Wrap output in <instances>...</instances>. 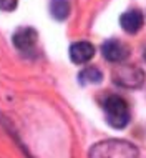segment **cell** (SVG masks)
<instances>
[{
	"mask_svg": "<svg viewBox=\"0 0 146 158\" xmlns=\"http://www.w3.org/2000/svg\"><path fill=\"white\" fill-rule=\"evenodd\" d=\"M90 158H140L138 148L124 140L100 142L90 150Z\"/></svg>",
	"mask_w": 146,
	"mask_h": 158,
	"instance_id": "6da1fadb",
	"label": "cell"
},
{
	"mask_svg": "<svg viewBox=\"0 0 146 158\" xmlns=\"http://www.w3.org/2000/svg\"><path fill=\"white\" fill-rule=\"evenodd\" d=\"M105 115L110 127L121 130L130 123V106L126 100L118 95H110L105 100Z\"/></svg>",
	"mask_w": 146,
	"mask_h": 158,
	"instance_id": "7a4b0ae2",
	"label": "cell"
},
{
	"mask_svg": "<svg viewBox=\"0 0 146 158\" xmlns=\"http://www.w3.org/2000/svg\"><path fill=\"white\" fill-rule=\"evenodd\" d=\"M113 80L115 83L121 85V87H126V88H135V87H140L144 80V73L136 67H131V65H121L118 67L116 70L113 72Z\"/></svg>",
	"mask_w": 146,
	"mask_h": 158,
	"instance_id": "3957f363",
	"label": "cell"
},
{
	"mask_svg": "<svg viewBox=\"0 0 146 158\" xmlns=\"http://www.w3.org/2000/svg\"><path fill=\"white\" fill-rule=\"evenodd\" d=\"M37 32L33 30V28L30 27H22L18 28L15 33H14V38H12V42H14L15 48L18 50L20 53L27 55V53H32L33 50H35L37 47Z\"/></svg>",
	"mask_w": 146,
	"mask_h": 158,
	"instance_id": "277c9868",
	"label": "cell"
},
{
	"mask_svg": "<svg viewBox=\"0 0 146 158\" xmlns=\"http://www.w3.org/2000/svg\"><path fill=\"white\" fill-rule=\"evenodd\" d=\"M101 52H103V57L106 58L108 62L111 63H121L128 58L130 55V48H128L126 44H123L121 40H106L101 47Z\"/></svg>",
	"mask_w": 146,
	"mask_h": 158,
	"instance_id": "5b68a950",
	"label": "cell"
},
{
	"mask_svg": "<svg viewBox=\"0 0 146 158\" xmlns=\"http://www.w3.org/2000/svg\"><path fill=\"white\" fill-rule=\"evenodd\" d=\"M95 55V47L90 42H76L70 47V58L75 63H87Z\"/></svg>",
	"mask_w": 146,
	"mask_h": 158,
	"instance_id": "8992f818",
	"label": "cell"
},
{
	"mask_svg": "<svg viewBox=\"0 0 146 158\" xmlns=\"http://www.w3.org/2000/svg\"><path fill=\"white\" fill-rule=\"evenodd\" d=\"M120 25L124 32L128 33H136L143 27V14L140 10H130L124 12V14L120 17Z\"/></svg>",
	"mask_w": 146,
	"mask_h": 158,
	"instance_id": "52a82bcc",
	"label": "cell"
},
{
	"mask_svg": "<svg viewBox=\"0 0 146 158\" xmlns=\"http://www.w3.org/2000/svg\"><path fill=\"white\" fill-rule=\"evenodd\" d=\"M50 14L57 20H65L70 15V2L68 0H50Z\"/></svg>",
	"mask_w": 146,
	"mask_h": 158,
	"instance_id": "ba28073f",
	"label": "cell"
},
{
	"mask_svg": "<svg viewBox=\"0 0 146 158\" xmlns=\"http://www.w3.org/2000/svg\"><path fill=\"white\" fill-rule=\"evenodd\" d=\"M101 78H103V75L96 67H87L85 70H81V73L78 75L80 83H83V85H88V83L96 85V83L101 82Z\"/></svg>",
	"mask_w": 146,
	"mask_h": 158,
	"instance_id": "9c48e42d",
	"label": "cell"
},
{
	"mask_svg": "<svg viewBox=\"0 0 146 158\" xmlns=\"http://www.w3.org/2000/svg\"><path fill=\"white\" fill-rule=\"evenodd\" d=\"M17 3H18V0H0V8L5 12H12L17 7Z\"/></svg>",
	"mask_w": 146,
	"mask_h": 158,
	"instance_id": "30bf717a",
	"label": "cell"
}]
</instances>
